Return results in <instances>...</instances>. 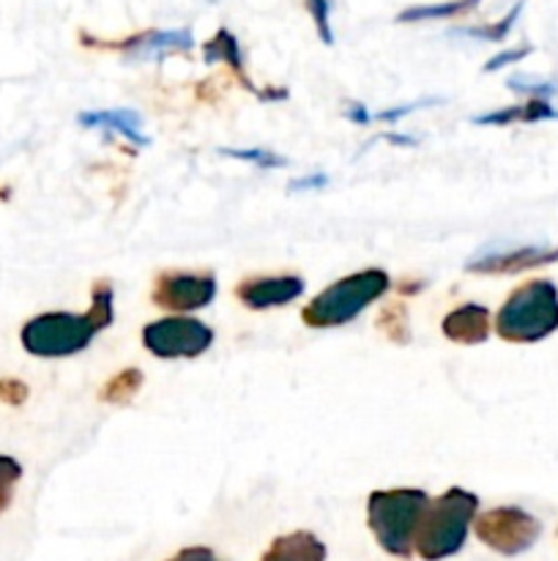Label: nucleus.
I'll return each mask as SVG.
<instances>
[{
	"mask_svg": "<svg viewBox=\"0 0 558 561\" xmlns=\"http://www.w3.org/2000/svg\"><path fill=\"white\" fill-rule=\"evenodd\" d=\"M492 329L503 343L512 345L547 340L558 332V288L550 279H528L518 285L498 310Z\"/></svg>",
	"mask_w": 558,
	"mask_h": 561,
	"instance_id": "f03ea898",
	"label": "nucleus"
},
{
	"mask_svg": "<svg viewBox=\"0 0 558 561\" xmlns=\"http://www.w3.org/2000/svg\"><path fill=\"white\" fill-rule=\"evenodd\" d=\"M392 279L383 268H361L323 288L301 310V321L310 329H337L353 323L361 312L388 294Z\"/></svg>",
	"mask_w": 558,
	"mask_h": 561,
	"instance_id": "39448f33",
	"label": "nucleus"
},
{
	"mask_svg": "<svg viewBox=\"0 0 558 561\" xmlns=\"http://www.w3.org/2000/svg\"><path fill=\"white\" fill-rule=\"evenodd\" d=\"M328 551L312 531H290L266 548L260 561H326Z\"/></svg>",
	"mask_w": 558,
	"mask_h": 561,
	"instance_id": "2eb2a0df",
	"label": "nucleus"
},
{
	"mask_svg": "<svg viewBox=\"0 0 558 561\" xmlns=\"http://www.w3.org/2000/svg\"><path fill=\"white\" fill-rule=\"evenodd\" d=\"M430 496L419 488H394L372 491L367 499V526L375 535L377 546L397 559L414 557V542Z\"/></svg>",
	"mask_w": 558,
	"mask_h": 561,
	"instance_id": "7ed1b4c3",
	"label": "nucleus"
},
{
	"mask_svg": "<svg viewBox=\"0 0 558 561\" xmlns=\"http://www.w3.org/2000/svg\"><path fill=\"white\" fill-rule=\"evenodd\" d=\"M328 184V175L323 173H310L304 175V179H295L288 184V192H315V190H323V186Z\"/></svg>",
	"mask_w": 558,
	"mask_h": 561,
	"instance_id": "cd10ccee",
	"label": "nucleus"
},
{
	"mask_svg": "<svg viewBox=\"0 0 558 561\" xmlns=\"http://www.w3.org/2000/svg\"><path fill=\"white\" fill-rule=\"evenodd\" d=\"M115 321V290L107 279L91 288L85 312H42L22 327V348L38 359H66L85 351Z\"/></svg>",
	"mask_w": 558,
	"mask_h": 561,
	"instance_id": "f257e3e1",
	"label": "nucleus"
},
{
	"mask_svg": "<svg viewBox=\"0 0 558 561\" xmlns=\"http://www.w3.org/2000/svg\"><path fill=\"white\" fill-rule=\"evenodd\" d=\"M476 513H479V496L463 488H449L443 496L430 499L414 551L425 561H443L460 553L468 540Z\"/></svg>",
	"mask_w": 558,
	"mask_h": 561,
	"instance_id": "20e7f679",
	"label": "nucleus"
},
{
	"mask_svg": "<svg viewBox=\"0 0 558 561\" xmlns=\"http://www.w3.org/2000/svg\"><path fill=\"white\" fill-rule=\"evenodd\" d=\"M304 288V279L295 274H263V277L241 279L235 285V299L246 310H274L299 299Z\"/></svg>",
	"mask_w": 558,
	"mask_h": 561,
	"instance_id": "9d476101",
	"label": "nucleus"
},
{
	"mask_svg": "<svg viewBox=\"0 0 558 561\" xmlns=\"http://www.w3.org/2000/svg\"><path fill=\"white\" fill-rule=\"evenodd\" d=\"M531 53H534V47H531V44H523V47H514V49H503V53L492 55V58L487 60L485 71L490 75V71L503 69V66H509V64H520V60L528 58Z\"/></svg>",
	"mask_w": 558,
	"mask_h": 561,
	"instance_id": "a878e982",
	"label": "nucleus"
},
{
	"mask_svg": "<svg viewBox=\"0 0 558 561\" xmlns=\"http://www.w3.org/2000/svg\"><path fill=\"white\" fill-rule=\"evenodd\" d=\"M438 99H421V102H414V104H399V107H388V110H381V113L375 115L377 121H388V124H397L399 118H405V115H410L414 110L425 107V104H435Z\"/></svg>",
	"mask_w": 558,
	"mask_h": 561,
	"instance_id": "bb28decb",
	"label": "nucleus"
},
{
	"mask_svg": "<svg viewBox=\"0 0 558 561\" xmlns=\"http://www.w3.org/2000/svg\"><path fill=\"white\" fill-rule=\"evenodd\" d=\"M509 91L514 93H528L531 99H550L553 93L558 91L550 80H539V77H528V75H514L509 77Z\"/></svg>",
	"mask_w": 558,
	"mask_h": 561,
	"instance_id": "5701e85b",
	"label": "nucleus"
},
{
	"mask_svg": "<svg viewBox=\"0 0 558 561\" xmlns=\"http://www.w3.org/2000/svg\"><path fill=\"white\" fill-rule=\"evenodd\" d=\"M558 121V110L547 99H528L523 104L492 110V113L474 115L476 126H509V124H539V121Z\"/></svg>",
	"mask_w": 558,
	"mask_h": 561,
	"instance_id": "dca6fc26",
	"label": "nucleus"
},
{
	"mask_svg": "<svg viewBox=\"0 0 558 561\" xmlns=\"http://www.w3.org/2000/svg\"><path fill=\"white\" fill-rule=\"evenodd\" d=\"M170 561H219L217 557H213L211 548L206 546H191V548H184V551L175 553L173 559Z\"/></svg>",
	"mask_w": 558,
	"mask_h": 561,
	"instance_id": "c85d7f7f",
	"label": "nucleus"
},
{
	"mask_svg": "<svg viewBox=\"0 0 558 561\" xmlns=\"http://www.w3.org/2000/svg\"><path fill=\"white\" fill-rule=\"evenodd\" d=\"M306 11H310L312 22L317 27V36L323 44H334V31H332V0H304Z\"/></svg>",
	"mask_w": 558,
	"mask_h": 561,
	"instance_id": "b1692460",
	"label": "nucleus"
},
{
	"mask_svg": "<svg viewBox=\"0 0 558 561\" xmlns=\"http://www.w3.org/2000/svg\"><path fill=\"white\" fill-rule=\"evenodd\" d=\"M195 47V36L186 27H173V31H146L126 38L124 53L135 60H162L167 55L189 53Z\"/></svg>",
	"mask_w": 558,
	"mask_h": 561,
	"instance_id": "f8f14e48",
	"label": "nucleus"
},
{
	"mask_svg": "<svg viewBox=\"0 0 558 561\" xmlns=\"http://www.w3.org/2000/svg\"><path fill=\"white\" fill-rule=\"evenodd\" d=\"M558 263V247H509V250H485L465 263L470 274H520L528 268Z\"/></svg>",
	"mask_w": 558,
	"mask_h": 561,
	"instance_id": "1a4fd4ad",
	"label": "nucleus"
},
{
	"mask_svg": "<svg viewBox=\"0 0 558 561\" xmlns=\"http://www.w3.org/2000/svg\"><path fill=\"white\" fill-rule=\"evenodd\" d=\"M82 129H102L120 135L124 140H129L131 146L142 148L148 146V137L142 135V118L137 110L129 107H115V110H88V113L77 115Z\"/></svg>",
	"mask_w": 558,
	"mask_h": 561,
	"instance_id": "4468645a",
	"label": "nucleus"
},
{
	"mask_svg": "<svg viewBox=\"0 0 558 561\" xmlns=\"http://www.w3.org/2000/svg\"><path fill=\"white\" fill-rule=\"evenodd\" d=\"M443 329V337L449 343H457V345H481L487 343L492 332V323H490V310L485 305H460L443 318L441 323Z\"/></svg>",
	"mask_w": 558,
	"mask_h": 561,
	"instance_id": "ddd939ff",
	"label": "nucleus"
},
{
	"mask_svg": "<svg viewBox=\"0 0 558 561\" xmlns=\"http://www.w3.org/2000/svg\"><path fill=\"white\" fill-rule=\"evenodd\" d=\"M474 531L479 542L501 557H520L542 537V524L523 507H492L476 515Z\"/></svg>",
	"mask_w": 558,
	"mask_h": 561,
	"instance_id": "0eeeda50",
	"label": "nucleus"
},
{
	"mask_svg": "<svg viewBox=\"0 0 558 561\" xmlns=\"http://www.w3.org/2000/svg\"><path fill=\"white\" fill-rule=\"evenodd\" d=\"M22 480V466L11 455H0V515L11 507L16 482Z\"/></svg>",
	"mask_w": 558,
	"mask_h": 561,
	"instance_id": "4be33fe9",
	"label": "nucleus"
},
{
	"mask_svg": "<svg viewBox=\"0 0 558 561\" xmlns=\"http://www.w3.org/2000/svg\"><path fill=\"white\" fill-rule=\"evenodd\" d=\"M202 58H206V64H228L230 71L235 75V80L241 82V88H246L249 93L260 96L263 102L288 96V91H282V88H257L255 82L249 80V75H246L244 69V55H241L239 38H235L228 27H219V31L202 44Z\"/></svg>",
	"mask_w": 558,
	"mask_h": 561,
	"instance_id": "9b49d317",
	"label": "nucleus"
},
{
	"mask_svg": "<svg viewBox=\"0 0 558 561\" xmlns=\"http://www.w3.org/2000/svg\"><path fill=\"white\" fill-rule=\"evenodd\" d=\"M520 11H523V3H514L512 9H509V14L501 16L498 22H492V25L465 27V31H460V33H463V36H470V38H481V42H503V38L509 36V31L514 27V22H518Z\"/></svg>",
	"mask_w": 558,
	"mask_h": 561,
	"instance_id": "412c9836",
	"label": "nucleus"
},
{
	"mask_svg": "<svg viewBox=\"0 0 558 561\" xmlns=\"http://www.w3.org/2000/svg\"><path fill=\"white\" fill-rule=\"evenodd\" d=\"M345 118L353 121V124L367 126L372 121V115L367 113V107H361V104H348V107H345Z\"/></svg>",
	"mask_w": 558,
	"mask_h": 561,
	"instance_id": "c756f323",
	"label": "nucleus"
},
{
	"mask_svg": "<svg viewBox=\"0 0 558 561\" xmlns=\"http://www.w3.org/2000/svg\"><path fill=\"white\" fill-rule=\"evenodd\" d=\"M217 277L208 272H162L153 279L151 301L159 310L186 316V312L206 310L217 299Z\"/></svg>",
	"mask_w": 558,
	"mask_h": 561,
	"instance_id": "6e6552de",
	"label": "nucleus"
},
{
	"mask_svg": "<svg viewBox=\"0 0 558 561\" xmlns=\"http://www.w3.org/2000/svg\"><path fill=\"white\" fill-rule=\"evenodd\" d=\"M142 381H146L142 370H137V367H126V370L115 373V376L104 383L102 392H98V400L109 405L131 403V400L137 398V392L142 389Z\"/></svg>",
	"mask_w": 558,
	"mask_h": 561,
	"instance_id": "f3484780",
	"label": "nucleus"
},
{
	"mask_svg": "<svg viewBox=\"0 0 558 561\" xmlns=\"http://www.w3.org/2000/svg\"><path fill=\"white\" fill-rule=\"evenodd\" d=\"M27 394H31V389L20 378H0V403L22 405L27 400Z\"/></svg>",
	"mask_w": 558,
	"mask_h": 561,
	"instance_id": "393cba45",
	"label": "nucleus"
},
{
	"mask_svg": "<svg viewBox=\"0 0 558 561\" xmlns=\"http://www.w3.org/2000/svg\"><path fill=\"white\" fill-rule=\"evenodd\" d=\"M142 345L156 359H197L213 345V329L191 316H170L142 327Z\"/></svg>",
	"mask_w": 558,
	"mask_h": 561,
	"instance_id": "423d86ee",
	"label": "nucleus"
},
{
	"mask_svg": "<svg viewBox=\"0 0 558 561\" xmlns=\"http://www.w3.org/2000/svg\"><path fill=\"white\" fill-rule=\"evenodd\" d=\"M377 329H381L392 343L408 345L410 343L408 307H405L403 301H388V305L381 310V316H377Z\"/></svg>",
	"mask_w": 558,
	"mask_h": 561,
	"instance_id": "6ab92c4d",
	"label": "nucleus"
},
{
	"mask_svg": "<svg viewBox=\"0 0 558 561\" xmlns=\"http://www.w3.org/2000/svg\"><path fill=\"white\" fill-rule=\"evenodd\" d=\"M219 153H222V157H230V159H239V162L255 164V168H260V170L284 168V164H288V159L279 157V153H274V151H268V148H219Z\"/></svg>",
	"mask_w": 558,
	"mask_h": 561,
	"instance_id": "aec40b11",
	"label": "nucleus"
},
{
	"mask_svg": "<svg viewBox=\"0 0 558 561\" xmlns=\"http://www.w3.org/2000/svg\"><path fill=\"white\" fill-rule=\"evenodd\" d=\"M481 0H446V3L435 5H410V9L399 11L397 22H425V20H452V16L468 14L479 5Z\"/></svg>",
	"mask_w": 558,
	"mask_h": 561,
	"instance_id": "a211bd4d",
	"label": "nucleus"
}]
</instances>
